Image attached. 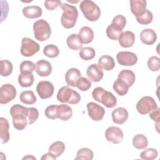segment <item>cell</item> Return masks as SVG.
<instances>
[{"mask_svg":"<svg viewBox=\"0 0 160 160\" xmlns=\"http://www.w3.org/2000/svg\"><path fill=\"white\" fill-rule=\"evenodd\" d=\"M61 8L63 11L61 17V25L66 29L72 28L78 17V11L76 7L64 2L62 3Z\"/></svg>","mask_w":160,"mask_h":160,"instance_id":"obj_1","label":"cell"},{"mask_svg":"<svg viewBox=\"0 0 160 160\" xmlns=\"http://www.w3.org/2000/svg\"><path fill=\"white\" fill-rule=\"evenodd\" d=\"M79 8L84 16L89 21H96L100 18V8L92 1L84 0L81 1Z\"/></svg>","mask_w":160,"mask_h":160,"instance_id":"obj_2","label":"cell"},{"mask_svg":"<svg viewBox=\"0 0 160 160\" xmlns=\"http://www.w3.org/2000/svg\"><path fill=\"white\" fill-rule=\"evenodd\" d=\"M57 99L59 102L62 103H68L70 104H76L81 101L80 94L74 89L65 86L61 88L57 94Z\"/></svg>","mask_w":160,"mask_h":160,"instance_id":"obj_3","label":"cell"},{"mask_svg":"<svg viewBox=\"0 0 160 160\" xmlns=\"http://www.w3.org/2000/svg\"><path fill=\"white\" fill-rule=\"evenodd\" d=\"M33 31L34 38L41 42L48 40L51 34L49 24L43 19H41L34 22Z\"/></svg>","mask_w":160,"mask_h":160,"instance_id":"obj_4","label":"cell"},{"mask_svg":"<svg viewBox=\"0 0 160 160\" xmlns=\"http://www.w3.org/2000/svg\"><path fill=\"white\" fill-rule=\"evenodd\" d=\"M40 49L38 42L29 38H23L21 40V54L25 57H31L37 53Z\"/></svg>","mask_w":160,"mask_h":160,"instance_id":"obj_5","label":"cell"},{"mask_svg":"<svg viewBox=\"0 0 160 160\" xmlns=\"http://www.w3.org/2000/svg\"><path fill=\"white\" fill-rule=\"evenodd\" d=\"M136 107L139 113L145 115L156 109L158 108V105L152 97L144 96L137 102Z\"/></svg>","mask_w":160,"mask_h":160,"instance_id":"obj_6","label":"cell"},{"mask_svg":"<svg viewBox=\"0 0 160 160\" xmlns=\"http://www.w3.org/2000/svg\"><path fill=\"white\" fill-rule=\"evenodd\" d=\"M16 89L11 84H4L0 88V103L5 104L12 101L16 96Z\"/></svg>","mask_w":160,"mask_h":160,"instance_id":"obj_7","label":"cell"},{"mask_svg":"<svg viewBox=\"0 0 160 160\" xmlns=\"http://www.w3.org/2000/svg\"><path fill=\"white\" fill-rule=\"evenodd\" d=\"M36 91L42 99L51 98L54 91V87L52 82L48 81H41L38 82L36 86Z\"/></svg>","mask_w":160,"mask_h":160,"instance_id":"obj_8","label":"cell"},{"mask_svg":"<svg viewBox=\"0 0 160 160\" xmlns=\"http://www.w3.org/2000/svg\"><path fill=\"white\" fill-rule=\"evenodd\" d=\"M105 137L109 142L113 144H119L124 139V134L121 128L116 126H110L106 130Z\"/></svg>","mask_w":160,"mask_h":160,"instance_id":"obj_9","label":"cell"},{"mask_svg":"<svg viewBox=\"0 0 160 160\" xmlns=\"http://www.w3.org/2000/svg\"><path fill=\"white\" fill-rule=\"evenodd\" d=\"M118 62L122 66H132L138 62V57L136 54L129 51H121L116 55Z\"/></svg>","mask_w":160,"mask_h":160,"instance_id":"obj_10","label":"cell"},{"mask_svg":"<svg viewBox=\"0 0 160 160\" xmlns=\"http://www.w3.org/2000/svg\"><path fill=\"white\" fill-rule=\"evenodd\" d=\"M87 109L89 116L95 121H101L106 113L103 107L94 102H90L87 104Z\"/></svg>","mask_w":160,"mask_h":160,"instance_id":"obj_11","label":"cell"},{"mask_svg":"<svg viewBox=\"0 0 160 160\" xmlns=\"http://www.w3.org/2000/svg\"><path fill=\"white\" fill-rule=\"evenodd\" d=\"M86 74L89 79L94 82L100 81L104 76L101 68L96 64H92L89 66L86 70Z\"/></svg>","mask_w":160,"mask_h":160,"instance_id":"obj_12","label":"cell"},{"mask_svg":"<svg viewBox=\"0 0 160 160\" xmlns=\"http://www.w3.org/2000/svg\"><path fill=\"white\" fill-rule=\"evenodd\" d=\"M35 71L39 76L47 77L51 74L52 66L49 61L41 59L36 62Z\"/></svg>","mask_w":160,"mask_h":160,"instance_id":"obj_13","label":"cell"},{"mask_svg":"<svg viewBox=\"0 0 160 160\" xmlns=\"http://www.w3.org/2000/svg\"><path fill=\"white\" fill-rule=\"evenodd\" d=\"M146 5L147 2L146 0L130 1L131 11L136 17H139L145 12L146 10Z\"/></svg>","mask_w":160,"mask_h":160,"instance_id":"obj_14","label":"cell"},{"mask_svg":"<svg viewBox=\"0 0 160 160\" xmlns=\"http://www.w3.org/2000/svg\"><path fill=\"white\" fill-rule=\"evenodd\" d=\"M81 77L80 71L75 68L69 69L65 74V80L67 84L69 86L76 87L79 79Z\"/></svg>","mask_w":160,"mask_h":160,"instance_id":"obj_15","label":"cell"},{"mask_svg":"<svg viewBox=\"0 0 160 160\" xmlns=\"http://www.w3.org/2000/svg\"><path fill=\"white\" fill-rule=\"evenodd\" d=\"M111 115L113 122L118 124H124L127 121L129 116L127 109L122 107H119L113 110Z\"/></svg>","mask_w":160,"mask_h":160,"instance_id":"obj_16","label":"cell"},{"mask_svg":"<svg viewBox=\"0 0 160 160\" xmlns=\"http://www.w3.org/2000/svg\"><path fill=\"white\" fill-rule=\"evenodd\" d=\"M118 41L121 47L124 48H130L132 46L134 43L135 35L130 31L122 32L118 38Z\"/></svg>","mask_w":160,"mask_h":160,"instance_id":"obj_17","label":"cell"},{"mask_svg":"<svg viewBox=\"0 0 160 160\" xmlns=\"http://www.w3.org/2000/svg\"><path fill=\"white\" fill-rule=\"evenodd\" d=\"M140 40L146 45H152L157 40V34L152 29H144L140 33Z\"/></svg>","mask_w":160,"mask_h":160,"instance_id":"obj_18","label":"cell"},{"mask_svg":"<svg viewBox=\"0 0 160 160\" xmlns=\"http://www.w3.org/2000/svg\"><path fill=\"white\" fill-rule=\"evenodd\" d=\"M99 102L108 108H112L117 104V98L112 92L104 90L100 97Z\"/></svg>","mask_w":160,"mask_h":160,"instance_id":"obj_19","label":"cell"},{"mask_svg":"<svg viewBox=\"0 0 160 160\" xmlns=\"http://www.w3.org/2000/svg\"><path fill=\"white\" fill-rule=\"evenodd\" d=\"M28 108L24 107L19 104L13 105L10 109V114L12 119H19L23 118H28Z\"/></svg>","mask_w":160,"mask_h":160,"instance_id":"obj_20","label":"cell"},{"mask_svg":"<svg viewBox=\"0 0 160 160\" xmlns=\"http://www.w3.org/2000/svg\"><path fill=\"white\" fill-rule=\"evenodd\" d=\"M24 17L29 19H35L42 16V8L38 6H28L22 9Z\"/></svg>","mask_w":160,"mask_h":160,"instance_id":"obj_21","label":"cell"},{"mask_svg":"<svg viewBox=\"0 0 160 160\" xmlns=\"http://www.w3.org/2000/svg\"><path fill=\"white\" fill-rule=\"evenodd\" d=\"M9 124L7 119L1 117L0 118V136L1 139V143H7L10 138L9 133Z\"/></svg>","mask_w":160,"mask_h":160,"instance_id":"obj_22","label":"cell"},{"mask_svg":"<svg viewBox=\"0 0 160 160\" xmlns=\"http://www.w3.org/2000/svg\"><path fill=\"white\" fill-rule=\"evenodd\" d=\"M66 44L69 48L72 50L77 51L82 48V42L79 36L77 34H71L66 39Z\"/></svg>","mask_w":160,"mask_h":160,"instance_id":"obj_23","label":"cell"},{"mask_svg":"<svg viewBox=\"0 0 160 160\" xmlns=\"http://www.w3.org/2000/svg\"><path fill=\"white\" fill-rule=\"evenodd\" d=\"M72 116V108L66 104H62L58 107V117L61 121H68Z\"/></svg>","mask_w":160,"mask_h":160,"instance_id":"obj_24","label":"cell"},{"mask_svg":"<svg viewBox=\"0 0 160 160\" xmlns=\"http://www.w3.org/2000/svg\"><path fill=\"white\" fill-rule=\"evenodd\" d=\"M98 65L105 71H111L115 67V62L112 57L109 55H103L98 59Z\"/></svg>","mask_w":160,"mask_h":160,"instance_id":"obj_25","label":"cell"},{"mask_svg":"<svg viewBox=\"0 0 160 160\" xmlns=\"http://www.w3.org/2000/svg\"><path fill=\"white\" fill-rule=\"evenodd\" d=\"M78 34L84 44H89L94 39V32L92 29L86 26L81 28Z\"/></svg>","mask_w":160,"mask_h":160,"instance_id":"obj_26","label":"cell"},{"mask_svg":"<svg viewBox=\"0 0 160 160\" xmlns=\"http://www.w3.org/2000/svg\"><path fill=\"white\" fill-rule=\"evenodd\" d=\"M118 78L123 80L130 88L135 82L136 76L132 71L129 69H123L119 72Z\"/></svg>","mask_w":160,"mask_h":160,"instance_id":"obj_27","label":"cell"},{"mask_svg":"<svg viewBox=\"0 0 160 160\" xmlns=\"http://www.w3.org/2000/svg\"><path fill=\"white\" fill-rule=\"evenodd\" d=\"M113 89L119 96H124L127 94L129 90V86L123 80L118 78L113 83Z\"/></svg>","mask_w":160,"mask_h":160,"instance_id":"obj_28","label":"cell"},{"mask_svg":"<svg viewBox=\"0 0 160 160\" xmlns=\"http://www.w3.org/2000/svg\"><path fill=\"white\" fill-rule=\"evenodd\" d=\"M34 81V77L32 73H21L18 76V82L22 88L31 87Z\"/></svg>","mask_w":160,"mask_h":160,"instance_id":"obj_29","label":"cell"},{"mask_svg":"<svg viewBox=\"0 0 160 160\" xmlns=\"http://www.w3.org/2000/svg\"><path fill=\"white\" fill-rule=\"evenodd\" d=\"M148 144V139L142 134L135 135L132 139V145L138 149H144L147 148Z\"/></svg>","mask_w":160,"mask_h":160,"instance_id":"obj_30","label":"cell"},{"mask_svg":"<svg viewBox=\"0 0 160 160\" xmlns=\"http://www.w3.org/2000/svg\"><path fill=\"white\" fill-rule=\"evenodd\" d=\"M19 99L21 102L27 105L34 104L37 101V98L32 91H22L19 96Z\"/></svg>","mask_w":160,"mask_h":160,"instance_id":"obj_31","label":"cell"},{"mask_svg":"<svg viewBox=\"0 0 160 160\" xmlns=\"http://www.w3.org/2000/svg\"><path fill=\"white\" fill-rule=\"evenodd\" d=\"M107 36L111 40H118L122 32V29L118 26L111 24L109 25L106 31Z\"/></svg>","mask_w":160,"mask_h":160,"instance_id":"obj_32","label":"cell"},{"mask_svg":"<svg viewBox=\"0 0 160 160\" xmlns=\"http://www.w3.org/2000/svg\"><path fill=\"white\" fill-rule=\"evenodd\" d=\"M66 148L65 144L63 142L58 141L51 144L49 148V152L53 154L56 158L59 157L64 151Z\"/></svg>","mask_w":160,"mask_h":160,"instance_id":"obj_33","label":"cell"},{"mask_svg":"<svg viewBox=\"0 0 160 160\" xmlns=\"http://www.w3.org/2000/svg\"><path fill=\"white\" fill-rule=\"evenodd\" d=\"M94 157L93 152L91 149L83 148L79 149L76 154V156L75 158L76 160H92Z\"/></svg>","mask_w":160,"mask_h":160,"instance_id":"obj_34","label":"cell"},{"mask_svg":"<svg viewBox=\"0 0 160 160\" xmlns=\"http://www.w3.org/2000/svg\"><path fill=\"white\" fill-rule=\"evenodd\" d=\"M79 55L82 59L89 61L95 57L96 52L94 48L91 47H84L79 50Z\"/></svg>","mask_w":160,"mask_h":160,"instance_id":"obj_35","label":"cell"},{"mask_svg":"<svg viewBox=\"0 0 160 160\" xmlns=\"http://www.w3.org/2000/svg\"><path fill=\"white\" fill-rule=\"evenodd\" d=\"M13 70V66L11 62L8 60L1 61V71L0 74L3 77L9 76Z\"/></svg>","mask_w":160,"mask_h":160,"instance_id":"obj_36","label":"cell"},{"mask_svg":"<svg viewBox=\"0 0 160 160\" xmlns=\"http://www.w3.org/2000/svg\"><path fill=\"white\" fill-rule=\"evenodd\" d=\"M43 54L50 58H54L59 54V48L54 44H48L43 49Z\"/></svg>","mask_w":160,"mask_h":160,"instance_id":"obj_37","label":"cell"},{"mask_svg":"<svg viewBox=\"0 0 160 160\" xmlns=\"http://www.w3.org/2000/svg\"><path fill=\"white\" fill-rule=\"evenodd\" d=\"M136 21H138V23L142 25H147L150 24L153 19V15L152 13L148 9H146L145 12L139 16V17H136Z\"/></svg>","mask_w":160,"mask_h":160,"instance_id":"obj_38","label":"cell"},{"mask_svg":"<svg viewBox=\"0 0 160 160\" xmlns=\"http://www.w3.org/2000/svg\"><path fill=\"white\" fill-rule=\"evenodd\" d=\"M158 152L156 149L148 148L141 152L140 157L144 160H153L158 157Z\"/></svg>","mask_w":160,"mask_h":160,"instance_id":"obj_39","label":"cell"},{"mask_svg":"<svg viewBox=\"0 0 160 160\" xmlns=\"http://www.w3.org/2000/svg\"><path fill=\"white\" fill-rule=\"evenodd\" d=\"M36 69V64L30 61H22L19 66L21 73H32Z\"/></svg>","mask_w":160,"mask_h":160,"instance_id":"obj_40","label":"cell"},{"mask_svg":"<svg viewBox=\"0 0 160 160\" xmlns=\"http://www.w3.org/2000/svg\"><path fill=\"white\" fill-rule=\"evenodd\" d=\"M148 68L153 72L158 71L160 69V59L158 56H151L148 61Z\"/></svg>","mask_w":160,"mask_h":160,"instance_id":"obj_41","label":"cell"},{"mask_svg":"<svg viewBox=\"0 0 160 160\" xmlns=\"http://www.w3.org/2000/svg\"><path fill=\"white\" fill-rule=\"evenodd\" d=\"M58 105L51 104L48 106L44 111L45 116L46 118L50 119H55L58 118Z\"/></svg>","mask_w":160,"mask_h":160,"instance_id":"obj_42","label":"cell"},{"mask_svg":"<svg viewBox=\"0 0 160 160\" xmlns=\"http://www.w3.org/2000/svg\"><path fill=\"white\" fill-rule=\"evenodd\" d=\"M91 85L92 84L89 79L84 77H81L77 82L76 87L81 91H86L91 87Z\"/></svg>","mask_w":160,"mask_h":160,"instance_id":"obj_43","label":"cell"},{"mask_svg":"<svg viewBox=\"0 0 160 160\" xmlns=\"http://www.w3.org/2000/svg\"><path fill=\"white\" fill-rule=\"evenodd\" d=\"M28 119L26 118H19V119H12V124L13 126L15 129L18 131H22L25 129L27 124Z\"/></svg>","mask_w":160,"mask_h":160,"instance_id":"obj_44","label":"cell"},{"mask_svg":"<svg viewBox=\"0 0 160 160\" xmlns=\"http://www.w3.org/2000/svg\"><path fill=\"white\" fill-rule=\"evenodd\" d=\"M29 113L28 116V124L29 125L35 122L39 118V112L38 110L35 108H28Z\"/></svg>","mask_w":160,"mask_h":160,"instance_id":"obj_45","label":"cell"},{"mask_svg":"<svg viewBox=\"0 0 160 160\" xmlns=\"http://www.w3.org/2000/svg\"><path fill=\"white\" fill-rule=\"evenodd\" d=\"M111 23L118 26V27L123 29L126 24V19L124 16L121 14H118L113 18Z\"/></svg>","mask_w":160,"mask_h":160,"instance_id":"obj_46","label":"cell"},{"mask_svg":"<svg viewBox=\"0 0 160 160\" xmlns=\"http://www.w3.org/2000/svg\"><path fill=\"white\" fill-rule=\"evenodd\" d=\"M44 6L49 11H53L58 7L61 6L62 2L61 1L55 0V1H45Z\"/></svg>","mask_w":160,"mask_h":160,"instance_id":"obj_47","label":"cell"},{"mask_svg":"<svg viewBox=\"0 0 160 160\" xmlns=\"http://www.w3.org/2000/svg\"><path fill=\"white\" fill-rule=\"evenodd\" d=\"M104 90L105 89L104 88H102V87H97V88H94L92 92V96L93 99L95 101H96L97 102H99L100 97Z\"/></svg>","mask_w":160,"mask_h":160,"instance_id":"obj_48","label":"cell"},{"mask_svg":"<svg viewBox=\"0 0 160 160\" xmlns=\"http://www.w3.org/2000/svg\"><path fill=\"white\" fill-rule=\"evenodd\" d=\"M150 118L155 121L156 122H159L160 119V112H159V108L158 107L156 109L152 111L149 113Z\"/></svg>","mask_w":160,"mask_h":160,"instance_id":"obj_49","label":"cell"},{"mask_svg":"<svg viewBox=\"0 0 160 160\" xmlns=\"http://www.w3.org/2000/svg\"><path fill=\"white\" fill-rule=\"evenodd\" d=\"M56 159V157L50 152H48L44 154L41 158V160H45V159H52V160H54V159Z\"/></svg>","mask_w":160,"mask_h":160,"instance_id":"obj_50","label":"cell"},{"mask_svg":"<svg viewBox=\"0 0 160 160\" xmlns=\"http://www.w3.org/2000/svg\"><path fill=\"white\" fill-rule=\"evenodd\" d=\"M22 159H36V158L31 156V155H28L22 158Z\"/></svg>","mask_w":160,"mask_h":160,"instance_id":"obj_51","label":"cell"}]
</instances>
